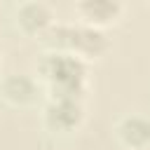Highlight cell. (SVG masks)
<instances>
[{
    "label": "cell",
    "mask_w": 150,
    "mask_h": 150,
    "mask_svg": "<svg viewBox=\"0 0 150 150\" xmlns=\"http://www.w3.org/2000/svg\"><path fill=\"white\" fill-rule=\"evenodd\" d=\"M89 66L84 59L61 52L45 49L35 61V77L45 91V98H80L89 94Z\"/></svg>",
    "instance_id": "cell-1"
},
{
    "label": "cell",
    "mask_w": 150,
    "mask_h": 150,
    "mask_svg": "<svg viewBox=\"0 0 150 150\" xmlns=\"http://www.w3.org/2000/svg\"><path fill=\"white\" fill-rule=\"evenodd\" d=\"M124 12H127V5L120 0H80L73 5L75 21L105 33L122 21Z\"/></svg>",
    "instance_id": "cell-6"
},
{
    "label": "cell",
    "mask_w": 150,
    "mask_h": 150,
    "mask_svg": "<svg viewBox=\"0 0 150 150\" xmlns=\"http://www.w3.org/2000/svg\"><path fill=\"white\" fill-rule=\"evenodd\" d=\"M56 12L45 0H26L14 7V26L30 40H42L56 23Z\"/></svg>",
    "instance_id": "cell-5"
},
{
    "label": "cell",
    "mask_w": 150,
    "mask_h": 150,
    "mask_svg": "<svg viewBox=\"0 0 150 150\" xmlns=\"http://www.w3.org/2000/svg\"><path fill=\"white\" fill-rule=\"evenodd\" d=\"M0 63H2V45H0Z\"/></svg>",
    "instance_id": "cell-8"
},
{
    "label": "cell",
    "mask_w": 150,
    "mask_h": 150,
    "mask_svg": "<svg viewBox=\"0 0 150 150\" xmlns=\"http://www.w3.org/2000/svg\"><path fill=\"white\" fill-rule=\"evenodd\" d=\"M112 136L124 150H150V115L141 110L120 115L112 124Z\"/></svg>",
    "instance_id": "cell-7"
},
{
    "label": "cell",
    "mask_w": 150,
    "mask_h": 150,
    "mask_svg": "<svg viewBox=\"0 0 150 150\" xmlns=\"http://www.w3.org/2000/svg\"><path fill=\"white\" fill-rule=\"evenodd\" d=\"M45 49H61V52H70L80 59H84L87 63H94L98 59H103L112 42L108 38L105 30L84 26L80 21H56L52 26V30L42 38Z\"/></svg>",
    "instance_id": "cell-2"
},
{
    "label": "cell",
    "mask_w": 150,
    "mask_h": 150,
    "mask_svg": "<svg viewBox=\"0 0 150 150\" xmlns=\"http://www.w3.org/2000/svg\"><path fill=\"white\" fill-rule=\"evenodd\" d=\"M40 122L52 136H75L87 122V103L80 98H45L40 105Z\"/></svg>",
    "instance_id": "cell-3"
},
{
    "label": "cell",
    "mask_w": 150,
    "mask_h": 150,
    "mask_svg": "<svg viewBox=\"0 0 150 150\" xmlns=\"http://www.w3.org/2000/svg\"><path fill=\"white\" fill-rule=\"evenodd\" d=\"M0 101L14 110L35 108L45 101V91L35 75L30 73H9L0 80Z\"/></svg>",
    "instance_id": "cell-4"
},
{
    "label": "cell",
    "mask_w": 150,
    "mask_h": 150,
    "mask_svg": "<svg viewBox=\"0 0 150 150\" xmlns=\"http://www.w3.org/2000/svg\"><path fill=\"white\" fill-rule=\"evenodd\" d=\"M148 7H150V2H148Z\"/></svg>",
    "instance_id": "cell-9"
}]
</instances>
